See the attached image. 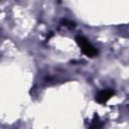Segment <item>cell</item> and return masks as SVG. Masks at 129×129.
<instances>
[{
    "mask_svg": "<svg viewBox=\"0 0 129 129\" xmlns=\"http://www.w3.org/2000/svg\"><path fill=\"white\" fill-rule=\"evenodd\" d=\"M76 41L78 43V45L81 47L82 51L84 54H86L87 56L90 57H94L98 54V50L94 47V45L83 35H78L76 37Z\"/></svg>",
    "mask_w": 129,
    "mask_h": 129,
    "instance_id": "cell-1",
    "label": "cell"
},
{
    "mask_svg": "<svg viewBox=\"0 0 129 129\" xmlns=\"http://www.w3.org/2000/svg\"><path fill=\"white\" fill-rule=\"evenodd\" d=\"M115 94V92L111 89H106V90H102L100 91L97 95H96V101L99 104H106Z\"/></svg>",
    "mask_w": 129,
    "mask_h": 129,
    "instance_id": "cell-2",
    "label": "cell"
},
{
    "mask_svg": "<svg viewBox=\"0 0 129 129\" xmlns=\"http://www.w3.org/2000/svg\"><path fill=\"white\" fill-rule=\"evenodd\" d=\"M102 127V122L100 121L98 116H95V118L93 119L91 125H90V129H100Z\"/></svg>",
    "mask_w": 129,
    "mask_h": 129,
    "instance_id": "cell-3",
    "label": "cell"
},
{
    "mask_svg": "<svg viewBox=\"0 0 129 129\" xmlns=\"http://www.w3.org/2000/svg\"><path fill=\"white\" fill-rule=\"evenodd\" d=\"M63 22H64V25H66V26H68V27H70V28H73V27H75V23H74V22H72V21H69V20H64Z\"/></svg>",
    "mask_w": 129,
    "mask_h": 129,
    "instance_id": "cell-4",
    "label": "cell"
}]
</instances>
